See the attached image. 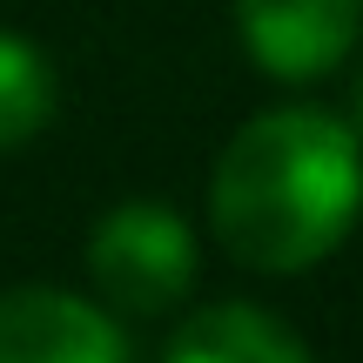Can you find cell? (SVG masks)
Returning a JSON list of instances; mask_svg holds the SVG:
<instances>
[{"mask_svg": "<svg viewBox=\"0 0 363 363\" xmlns=\"http://www.w3.org/2000/svg\"><path fill=\"white\" fill-rule=\"evenodd\" d=\"M363 208L357 128L323 108H269L229 135L208 182L222 249L262 276L316 269Z\"/></svg>", "mask_w": 363, "mask_h": 363, "instance_id": "6da1fadb", "label": "cell"}, {"mask_svg": "<svg viewBox=\"0 0 363 363\" xmlns=\"http://www.w3.org/2000/svg\"><path fill=\"white\" fill-rule=\"evenodd\" d=\"M88 276L115 316H169L195 289V229L162 202H121L88 235Z\"/></svg>", "mask_w": 363, "mask_h": 363, "instance_id": "7a4b0ae2", "label": "cell"}, {"mask_svg": "<svg viewBox=\"0 0 363 363\" xmlns=\"http://www.w3.org/2000/svg\"><path fill=\"white\" fill-rule=\"evenodd\" d=\"M249 61L276 81H316L350 61L363 0H229Z\"/></svg>", "mask_w": 363, "mask_h": 363, "instance_id": "3957f363", "label": "cell"}, {"mask_svg": "<svg viewBox=\"0 0 363 363\" xmlns=\"http://www.w3.org/2000/svg\"><path fill=\"white\" fill-rule=\"evenodd\" d=\"M128 330L74 289H0V363H121Z\"/></svg>", "mask_w": 363, "mask_h": 363, "instance_id": "277c9868", "label": "cell"}, {"mask_svg": "<svg viewBox=\"0 0 363 363\" xmlns=\"http://www.w3.org/2000/svg\"><path fill=\"white\" fill-rule=\"evenodd\" d=\"M162 357L169 363H303L310 337H296L289 323H276L256 303H208V310L175 323Z\"/></svg>", "mask_w": 363, "mask_h": 363, "instance_id": "5b68a950", "label": "cell"}, {"mask_svg": "<svg viewBox=\"0 0 363 363\" xmlns=\"http://www.w3.org/2000/svg\"><path fill=\"white\" fill-rule=\"evenodd\" d=\"M54 115V61L27 34L0 27V155L34 142Z\"/></svg>", "mask_w": 363, "mask_h": 363, "instance_id": "8992f818", "label": "cell"}, {"mask_svg": "<svg viewBox=\"0 0 363 363\" xmlns=\"http://www.w3.org/2000/svg\"><path fill=\"white\" fill-rule=\"evenodd\" d=\"M350 128L363 135V74H357V101H350Z\"/></svg>", "mask_w": 363, "mask_h": 363, "instance_id": "52a82bcc", "label": "cell"}]
</instances>
